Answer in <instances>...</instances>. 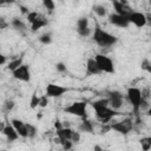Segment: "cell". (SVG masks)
Segmentation results:
<instances>
[{
	"instance_id": "60d3db41",
	"label": "cell",
	"mask_w": 151,
	"mask_h": 151,
	"mask_svg": "<svg viewBox=\"0 0 151 151\" xmlns=\"http://www.w3.org/2000/svg\"><path fill=\"white\" fill-rule=\"evenodd\" d=\"M93 151H105L100 145H98V144H96L94 146H93Z\"/></svg>"
},
{
	"instance_id": "5b68a950",
	"label": "cell",
	"mask_w": 151,
	"mask_h": 151,
	"mask_svg": "<svg viewBox=\"0 0 151 151\" xmlns=\"http://www.w3.org/2000/svg\"><path fill=\"white\" fill-rule=\"evenodd\" d=\"M126 99L130 103V105L132 106L133 113L138 117V114H139V104H140V100H142L140 90L138 87H129L126 90Z\"/></svg>"
},
{
	"instance_id": "74e56055",
	"label": "cell",
	"mask_w": 151,
	"mask_h": 151,
	"mask_svg": "<svg viewBox=\"0 0 151 151\" xmlns=\"http://www.w3.org/2000/svg\"><path fill=\"white\" fill-rule=\"evenodd\" d=\"M19 9H20V12L22 13V14H28L29 13V11H28V8L26 7V6H22V5H19Z\"/></svg>"
},
{
	"instance_id": "e575fe53",
	"label": "cell",
	"mask_w": 151,
	"mask_h": 151,
	"mask_svg": "<svg viewBox=\"0 0 151 151\" xmlns=\"http://www.w3.org/2000/svg\"><path fill=\"white\" fill-rule=\"evenodd\" d=\"M80 132L79 131H73V133H72V137H71V142L73 143V144H78L79 142H80Z\"/></svg>"
},
{
	"instance_id": "83f0119b",
	"label": "cell",
	"mask_w": 151,
	"mask_h": 151,
	"mask_svg": "<svg viewBox=\"0 0 151 151\" xmlns=\"http://www.w3.org/2000/svg\"><path fill=\"white\" fill-rule=\"evenodd\" d=\"M4 110L6 111V112H11L13 109H14V106H15V103H14V100H12V99H7V100H5V103H4Z\"/></svg>"
},
{
	"instance_id": "8fae6325",
	"label": "cell",
	"mask_w": 151,
	"mask_h": 151,
	"mask_svg": "<svg viewBox=\"0 0 151 151\" xmlns=\"http://www.w3.org/2000/svg\"><path fill=\"white\" fill-rule=\"evenodd\" d=\"M76 31L80 37H87L90 34L91 28H90V25H88V19L86 17H81L77 20Z\"/></svg>"
},
{
	"instance_id": "cb8c5ba5",
	"label": "cell",
	"mask_w": 151,
	"mask_h": 151,
	"mask_svg": "<svg viewBox=\"0 0 151 151\" xmlns=\"http://www.w3.org/2000/svg\"><path fill=\"white\" fill-rule=\"evenodd\" d=\"M142 145V151H150L151 149V137H144L139 140Z\"/></svg>"
},
{
	"instance_id": "d590c367",
	"label": "cell",
	"mask_w": 151,
	"mask_h": 151,
	"mask_svg": "<svg viewBox=\"0 0 151 151\" xmlns=\"http://www.w3.org/2000/svg\"><path fill=\"white\" fill-rule=\"evenodd\" d=\"M48 97L46 96V94H44V96H41L40 97V101H39V107H46L47 105H48Z\"/></svg>"
},
{
	"instance_id": "e0dca14e",
	"label": "cell",
	"mask_w": 151,
	"mask_h": 151,
	"mask_svg": "<svg viewBox=\"0 0 151 151\" xmlns=\"http://www.w3.org/2000/svg\"><path fill=\"white\" fill-rule=\"evenodd\" d=\"M79 132H85V133H94V125L93 122H91L90 119H83V122L79 124L78 126Z\"/></svg>"
},
{
	"instance_id": "f35d334b",
	"label": "cell",
	"mask_w": 151,
	"mask_h": 151,
	"mask_svg": "<svg viewBox=\"0 0 151 151\" xmlns=\"http://www.w3.org/2000/svg\"><path fill=\"white\" fill-rule=\"evenodd\" d=\"M54 127H55V130H59V129H61V127H64V126H63V123H61L59 119H57V120L54 122Z\"/></svg>"
},
{
	"instance_id": "9c48e42d",
	"label": "cell",
	"mask_w": 151,
	"mask_h": 151,
	"mask_svg": "<svg viewBox=\"0 0 151 151\" xmlns=\"http://www.w3.org/2000/svg\"><path fill=\"white\" fill-rule=\"evenodd\" d=\"M127 20L130 24L134 25L137 28H142L144 26H146V18L145 14L142 12H137V11H132L129 15H127Z\"/></svg>"
},
{
	"instance_id": "7402d4cb",
	"label": "cell",
	"mask_w": 151,
	"mask_h": 151,
	"mask_svg": "<svg viewBox=\"0 0 151 151\" xmlns=\"http://www.w3.org/2000/svg\"><path fill=\"white\" fill-rule=\"evenodd\" d=\"M22 65V57H20V58H15V59H13L12 61H9L8 64H7V70H9V71H15L18 67H20Z\"/></svg>"
},
{
	"instance_id": "9a60e30c",
	"label": "cell",
	"mask_w": 151,
	"mask_h": 151,
	"mask_svg": "<svg viewBox=\"0 0 151 151\" xmlns=\"http://www.w3.org/2000/svg\"><path fill=\"white\" fill-rule=\"evenodd\" d=\"M100 70L98 68L97 66V63L94 60V58H88L87 61H86V76H98L100 74Z\"/></svg>"
},
{
	"instance_id": "7bdbcfd3",
	"label": "cell",
	"mask_w": 151,
	"mask_h": 151,
	"mask_svg": "<svg viewBox=\"0 0 151 151\" xmlns=\"http://www.w3.org/2000/svg\"><path fill=\"white\" fill-rule=\"evenodd\" d=\"M0 50H1V45H0Z\"/></svg>"
},
{
	"instance_id": "8992f818",
	"label": "cell",
	"mask_w": 151,
	"mask_h": 151,
	"mask_svg": "<svg viewBox=\"0 0 151 151\" xmlns=\"http://www.w3.org/2000/svg\"><path fill=\"white\" fill-rule=\"evenodd\" d=\"M94 60L97 63V66L98 68L100 70V72L103 73H109V74H112L114 73V64L113 61L111 60V58H109L107 55L105 54H96L94 55Z\"/></svg>"
},
{
	"instance_id": "277c9868",
	"label": "cell",
	"mask_w": 151,
	"mask_h": 151,
	"mask_svg": "<svg viewBox=\"0 0 151 151\" xmlns=\"http://www.w3.org/2000/svg\"><path fill=\"white\" fill-rule=\"evenodd\" d=\"M86 107H87L86 101H74V103L67 105L64 109V111H65V113L79 117L81 119H86L87 118V110H86Z\"/></svg>"
},
{
	"instance_id": "b9f144b4",
	"label": "cell",
	"mask_w": 151,
	"mask_h": 151,
	"mask_svg": "<svg viewBox=\"0 0 151 151\" xmlns=\"http://www.w3.org/2000/svg\"><path fill=\"white\" fill-rule=\"evenodd\" d=\"M5 126H6V123H4V122H0V132H2V131H4Z\"/></svg>"
},
{
	"instance_id": "836d02e7",
	"label": "cell",
	"mask_w": 151,
	"mask_h": 151,
	"mask_svg": "<svg viewBox=\"0 0 151 151\" xmlns=\"http://www.w3.org/2000/svg\"><path fill=\"white\" fill-rule=\"evenodd\" d=\"M55 70H57L59 73H65V72L67 71L66 64H64V63H61V61L57 63V64H55Z\"/></svg>"
},
{
	"instance_id": "d4e9b609",
	"label": "cell",
	"mask_w": 151,
	"mask_h": 151,
	"mask_svg": "<svg viewBox=\"0 0 151 151\" xmlns=\"http://www.w3.org/2000/svg\"><path fill=\"white\" fill-rule=\"evenodd\" d=\"M39 101H40V97L37 94V92L34 91L33 92V94H32V97H31V100H29V107L31 109H37L38 106H39Z\"/></svg>"
},
{
	"instance_id": "4316f807",
	"label": "cell",
	"mask_w": 151,
	"mask_h": 151,
	"mask_svg": "<svg viewBox=\"0 0 151 151\" xmlns=\"http://www.w3.org/2000/svg\"><path fill=\"white\" fill-rule=\"evenodd\" d=\"M149 112L150 111V100H146V99H143L140 100V104H139V112Z\"/></svg>"
},
{
	"instance_id": "7a4b0ae2",
	"label": "cell",
	"mask_w": 151,
	"mask_h": 151,
	"mask_svg": "<svg viewBox=\"0 0 151 151\" xmlns=\"http://www.w3.org/2000/svg\"><path fill=\"white\" fill-rule=\"evenodd\" d=\"M91 105H92V107H93V110L96 112L97 119L103 124H109L113 119V117H116L119 113L118 111H114L109 106L96 105V104H92V103H91Z\"/></svg>"
},
{
	"instance_id": "44dd1931",
	"label": "cell",
	"mask_w": 151,
	"mask_h": 151,
	"mask_svg": "<svg viewBox=\"0 0 151 151\" xmlns=\"http://www.w3.org/2000/svg\"><path fill=\"white\" fill-rule=\"evenodd\" d=\"M92 9H93V12H94L98 17H100V18H104V17L107 15V9H106V7H105L104 5H99V4L93 5V6H92Z\"/></svg>"
},
{
	"instance_id": "4fadbf2b",
	"label": "cell",
	"mask_w": 151,
	"mask_h": 151,
	"mask_svg": "<svg viewBox=\"0 0 151 151\" xmlns=\"http://www.w3.org/2000/svg\"><path fill=\"white\" fill-rule=\"evenodd\" d=\"M113 8H114V13L122 17H126L132 12L131 7L129 6V4L126 1H113Z\"/></svg>"
},
{
	"instance_id": "f1b7e54d",
	"label": "cell",
	"mask_w": 151,
	"mask_h": 151,
	"mask_svg": "<svg viewBox=\"0 0 151 151\" xmlns=\"http://www.w3.org/2000/svg\"><path fill=\"white\" fill-rule=\"evenodd\" d=\"M42 6H44L50 13L53 12L54 8H55V4H54V1H52V0H44V1H42Z\"/></svg>"
},
{
	"instance_id": "3957f363",
	"label": "cell",
	"mask_w": 151,
	"mask_h": 151,
	"mask_svg": "<svg viewBox=\"0 0 151 151\" xmlns=\"http://www.w3.org/2000/svg\"><path fill=\"white\" fill-rule=\"evenodd\" d=\"M105 94L109 99V107H111L112 110L114 111H118L123 107L124 105V94L120 92V91H117V90H106L105 91Z\"/></svg>"
},
{
	"instance_id": "f546056e",
	"label": "cell",
	"mask_w": 151,
	"mask_h": 151,
	"mask_svg": "<svg viewBox=\"0 0 151 151\" xmlns=\"http://www.w3.org/2000/svg\"><path fill=\"white\" fill-rule=\"evenodd\" d=\"M39 14H40V13H38V12H35V11H32V12H29V13L26 15V19H27V21H28L29 24H32L33 21H35V20L38 19Z\"/></svg>"
},
{
	"instance_id": "ab89813d",
	"label": "cell",
	"mask_w": 151,
	"mask_h": 151,
	"mask_svg": "<svg viewBox=\"0 0 151 151\" xmlns=\"http://www.w3.org/2000/svg\"><path fill=\"white\" fill-rule=\"evenodd\" d=\"M6 61H7L6 55H4L2 53H0V66H1V65H5V64H6Z\"/></svg>"
},
{
	"instance_id": "30bf717a",
	"label": "cell",
	"mask_w": 151,
	"mask_h": 151,
	"mask_svg": "<svg viewBox=\"0 0 151 151\" xmlns=\"http://www.w3.org/2000/svg\"><path fill=\"white\" fill-rule=\"evenodd\" d=\"M14 79L20 80V81H25L28 83L31 80V71H29V66L26 64H22L20 67H18L15 71L12 72Z\"/></svg>"
},
{
	"instance_id": "484cf974",
	"label": "cell",
	"mask_w": 151,
	"mask_h": 151,
	"mask_svg": "<svg viewBox=\"0 0 151 151\" xmlns=\"http://www.w3.org/2000/svg\"><path fill=\"white\" fill-rule=\"evenodd\" d=\"M39 41H40L41 44H44V45H50V44L52 42V34H51L50 32L41 34V35L39 37Z\"/></svg>"
},
{
	"instance_id": "52a82bcc",
	"label": "cell",
	"mask_w": 151,
	"mask_h": 151,
	"mask_svg": "<svg viewBox=\"0 0 151 151\" xmlns=\"http://www.w3.org/2000/svg\"><path fill=\"white\" fill-rule=\"evenodd\" d=\"M110 125V129L118 132L119 134H123V136H126L132 129H133V122H132V118H125L120 122H113Z\"/></svg>"
},
{
	"instance_id": "d6a6232c",
	"label": "cell",
	"mask_w": 151,
	"mask_h": 151,
	"mask_svg": "<svg viewBox=\"0 0 151 151\" xmlns=\"http://www.w3.org/2000/svg\"><path fill=\"white\" fill-rule=\"evenodd\" d=\"M140 94H142V98H143V99L150 100V94H151L150 87H149V86H146V87L142 88V90H140Z\"/></svg>"
},
{
	"instance_id": "ffe728a7",
	"label": "cell",
	"mask_w": 151,
	"mask_h": 151,
	"mask_svg": "<svg viewBox=\"0 0 151 151\" xmlns=\"http://www.w3.org/2000/svg\"><path fill=\"white\" fill-rule=\"evenodd\" d=\"M9 25H11L15 31H18V32H26V31H27L26 24H25L21 19H19V18H13V19L11 20Z\"/></svg>"
},
{
	"instance_id": "ac0fdd59",
	"label": "cell",
	"mask_w": 151,
	"mask_h": 151,
	"mask_svg": "<svg viewBox=\"0 0 151 151\" xmlns=\"http://www.w3.org/2000/svg\"><path fill=\"white\" fill-rule=\"evenodd\" d=\"M47 24H48L47 19H46L44 15L39 14L38 19L31 24V29H32V32H37V31H39L40 28H42V27L47 26Z\"/></svg>"
},
{
	"instance_id": "ba28073f",
	"label": "cell",
	"mask_w": 151,
	"mask_h": 151,
	"mask_svg": "<svg viewBox=\"0 0 151 151\" xmlns=\"http://www.w3.org/2000/svg\"><path fill=\"white\" fill-rule=\"evenodd\" d=\"M66 92H68V87L61 86V85H58V84L50 83V84L46 85V93L45 94L48 98H59L63 94H65Z\"/></svg>"
},
{
	"instance_id": "8d00e7d4",
	"label": "cell",
	"mask_w": 151,
	"mask_h": 151,
	"mask_svg": "<svg viewBox=\"0 0 151 151\" xmlns=\"http://www.w3.org/2000/svg\"><path fill=\"white\" fill-rule=\"evenodd\" d=\"M7 27H9V22L4 17H0V29H6Z\"/></svg>"
},
{
	"instance_id": "2e32d148",
	"label": "cell",
	"mask_w": 151,
	"mask_h": 151,
	"mask_svg": "<svg viewBox=\"0 0 151 151\" xmlns=\"http://www.w3.org/2000/svg\"><path fill=\"white\" fill-rule=\"evenodd\" d=\"M1 133L6 137L7 142H9V143L15 142V140L19 138V134L17 133V131L14 130V127H13L11 124H6V126H5V129H4V131H2Z\"/></svg>"
},
{
	"instance_id": "1f68e13d",
	"label": "cell",
	"mask_w": 151,
	"mask_h": 151,
	"mask_svg": "<svg viewBox=\"0 0 151 151\" xmlns=\"http://www.w3.org/2000/svg\"><path fill=\"white\" fill-rule=\"evenodd\" d=\"M140 67L142 70L146 71V72H151V63L149 59H143L142 60V64H140Z\"/></svg>"
},
{
	"instance_id": "6da1fadb",
	"label": "cell",
	"mask_w": 151,
	"mask_h": 151,
	"mask_svg": "<svg viewBox=\"0 0 151 151\" xmlns=\"http://www.w3.org/2000/svg\"><path fill=\"white\" fill-rule=\"evenodd\" d=\"M92 39L93 41L99 46V47H103V48H107V47H111L113 46L114 44H117L118 41V38L109 32H106L105 29H103L99 24H96L94 26V31H93V34H92Z\"/></svg>"
},
{
	"instance_id": "4dcf8cb0",
	"label": "cell",
	"mask_w": 151,
	"mask_h": 151,
	"mask_svg": "<svg viewBox=\"0 0 151 151\" xmlns=\"http://www.w3.org/2000/svg\"><path fill=\"white\" fill-rule=\"evenodd\" d=\"M60 145L64 151H70L73 147V143L71 140H60Z\"/></svg>"
},
{
	"instance_id": "603a6c76",
	"label": "cell",
	"mask_w": 151,
	"mask_h": 151,
	"mask_svg": "<svg viewBox=\"0 0 151 151\" xmlns=\"http://www.w3.org/2000/svg\"><path fill=\"white\" fill-rule=\"evenodd\" d=\"M26 129H27V138L34 139L38 133V129L33 124H29V123H26Z\"/></svg>"
},
{
	"instance_id": "d6986e66",
	"label": "cell",
	"mask_w": 151,
	"mask_h": 151,
	"mask_svg": "<svg viewBox=\"0 0 151 151\" xmlns=\"http://www.w3.org/2000/svg\"><path fill=\"white\" fill-rule=\"evenodd\" d=\"M55 133H57V137H58L60 140H71L73 130H72L71 127H61V129L57 130Z\"/></svg>"
},
{
	"instance_id": "5bb4252c",
	"label": "cell",
	"mask_w": 151,
	"mask_h": 151,
	"mask_svg": "<svg viewBox=\"0 0 151 151\" xmlns=\"http://www.w3.org/2000/svg\"><path fill=\"white\" fill-rule=\"evenodd\" d=\"M11 125L14 127V130L17 131V133L19 134V137L22 138H27V129H26V123H24L20 119L13 118L11 120Z\"/></svg>"
},
{
	"instance_id": "7c38bea8",
	"label": "cell",
	"mask_w": 151,
	"mask_h": 151,
	"mask_svg": "<svg viewBox=\"0 0 151 151\" xmlns=\"http://www.w3.org/2000/svg\"><path fill=\"white\" fill-rule=\"evenodd\" d=\"M109 22L113 26H117L119 28H127L130 26V22L126 17L118 15L116 13H110L109 14Z\"/></svg>"
}]
</instances>
